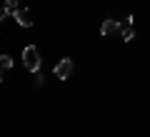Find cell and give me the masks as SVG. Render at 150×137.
Segmentation results:
<instances>
[{
    "instance_id": "6da1fadb",
    "label": "cell",
    "mask_w": 150,
    "mask_h": 137,
    "mask_svg": "<svg viewBox=\"0 0 150 137\" xmlns=\"http://www.w3.org/2000/svg\"><path fill=\"white\" fill-rule=\"evenodd\" d=\"M23 65H25V70L33 72V75L40 70V53H38L35 45H25V48H23Z\"/></svg>"
},
{
    "instance_id": "7a4b0ae2",
    "label": "cell",
    "mask_w": 150,
    "mask_h": 137,
    "mask_svg": "<svg viewBox=\"0 0 150 137\" xmlns=\"http://www.w3.org/2000/svg\"><path fill=\"white\" fill-rule=\"evenodd\" d=\"M53 75H55L58 80H68L70 75H73V60H70V58H63V60L53 67Z\"/></svg>"
},
{
    "instance_id": "3957f363",
    "label": "cell",
    "mask_w": 150,
    "mask_h": 137,
    "mask_svg": "<svg viewBox=\"0 0 150 137\" xmlns=\"http://www.w3.org/2000/svg\"><path fill=\"white\" fill-rule=\"evenodd\" d=\"M13 15H15L18 25H23V27H33V22H35V18H33V10H30V8H18Z\"/></svg>"
},
{
    "instance_id": "277c9868",
    "label": "cell",
    "mask_w": 150,
    "mask_h": 137,
    "mask_svg": "<svg viewBox=\"0 0 150 137\" xmlns=\"http://www.w3.org/2000/svg\"><path fill=\"white\" fill-rule=\"evenodd\" d=\"M120 22L118 20H110V18H108V20H103V25H100V35L103 37H108V35H115V32H120Z\"/></svg>"
},
{
    "instance_id": "5b68a950",
    "label": "cell",
    "mask_w": 150,
    "mask_h": 137,
    "mask_svg": "<svg viewBox=\"0 0 150 137\" xmlns=\"http://www.w3.org/2000/svg\"><path fill=\"white\" fill-rule=\"evenodd\" d=\"M120 35H123V40H125V42H130V40H133V37H135V27H133V22H128V20H125V25L120 27Z\"/></svg>"
},
{
    "instance_id": "8992f818",
    "label": "cell",
    "mask_w": 150,
    "mask_h": 137,
    "mask_svg": "<svg viewBox=\"0 0 150 137\" xmlns=\"http://www.w3.org/2000/svg\"><path fill=\"white\" fill-rule=\"evenodd\" d=\"M13 67V58L10 55H0V82H3V75Z\"/></svg>"
},
{
    "instance_id": "52a82bcc",
    "label": "cell",
    "mask_w": 150,
    "mask_h": 137,
    "mask_svg": "<svg viewBox=\"0 0 150 137\" xmlns=\"http://www.w3.org/2000/svg\"><path fill=\"white\" fill-rule=\"evenodd\" d=\"M10 13H13V10H10V8H8V5H3V8H0V22L5 20V18L10 15Z\"/></svg>"
},
{
    "instance_id": "ba28073f",
    "label": "cell",
    "mask_w": 150,
    "mask_h": 137,
    "mask_svg": "<svg viewBox=\"0 0 150 137\" xmlns=\"http://www.w3.org/2000/svg\"><path fill=\"white\" fill-rule=\"evenodd\" d=\"M3 5H8V8H10V10H13V13H15V10H18V0H5Z\"/></svg>"
},
{
    "instance_id": "9c48e42d",
    "label": "cell",
    "mask_w": 150,
    "mask_h": 137,
    "mask_svg": "<svg viewBox=\"0 0 150 137\" xmlns=\"http://www.w3.org/2000/svg\"><path fill=\"white\" fill-rule=\"evenodd\" d=\"M33 82H35V87H40V85H43V77H40V75L35 72V77H33Z\"/></svg>"
}]
</instances>
